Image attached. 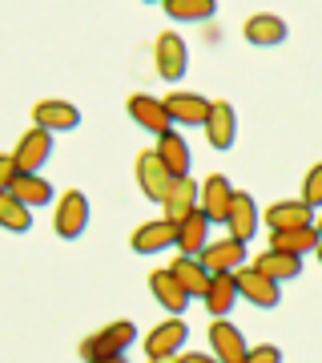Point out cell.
<instances>
[{
    "label": "cell",
    "mask_w": 322,
    "mask_h": 363,
    "mask_svg": "<svg viewBox=\"0 0 322 363\" xmlns=\"http://www.w3.org/2000/svg\"><path fill=\"white\" fill-rule=\"evenodd\" d=\"M314 210L306 206V202H302V198H294V202H274L270 210H266V214H262V226H266V230H294V226H314Z\"/></svg>",
    "instance_id": "cell-16"
},
{
    "label": "cell",
    "mask_w": 322,
    "mask_h": 363,
    "mask_svg": "<svg viewBox=\"0 0 322 363\" xmlns=\"http://www.w3.org/2000/svg\"><path fill=\"white\" fill-rule=\"evenodd\" d=\"M202 262H206L209 274H238L242 267H250L246 262V242H238V238H218V242H209V250L202 255Z\"/></svg>",
    "instance_id": "cell-13"
},
{
    "label": "cell",
    "mask_w": 322,
    "mask_h": 363,
    "mask_svg": "<svg viewBox=\"0 0 322 363\" xmlns=\"http://www.w3.org/2000/svg\"><path fill=\"white\" fill-rule=\"evenodd\" d=\"M13 157H16V166H21V174H40V166L52 157V133L33 125V130L16 142Z\"/></svg>",
    "instance_id": "cell-11"
},
{
    "label": "cell",
    "mask_w": 322,
    "mask_h": 363,
    "mask_svg": "<svg viewBox=\"0 0 322 363\" xmlns=\"http://www.w3.org/2000/svg\"><path fill=\"white\" fill-rule=\"evenodd\" d=\"M318 262H322V247H318Z\"/></svg>",
    "instance_id": "cell-37"
},
{
    "label": "cell",
    "mask_w": 322,
    "mask_h": 363,
    "mask_svg": "<svg viewBox=\"0 0 322 363\" xmlns=\"http://www.w3.org/2000/svg\"><path fill=\"white\" fill-rule=\"evenodd\" d=\"M169 271H173V279L185 286V295H190V298H206L209 286H214V274L206 271V262H202V259H185V255H178Z\"/></svg>",
    "instance_id": "cell-20"
},
{
    "label": "cell",
    "mask_w": 322,
    "mask_h": 363,
    "mask_svg": "<svg viewBox=\"0 0 322 363\" xmlns=\"http://www.w3.org/2000/svg\"><path fill=\"white\" fill-rule=\"evenodd\" d=\"M202 210V186L193 178H173L169 182V194H166V202H161V218H169V222H185V218H193Z\"/></svg>",
    "instance_id": "cell-5"
},
{
    "label": "cell",
    "mask_w": 322,
    "mask_h": 363,
    "mask_svg": "<svg viewBox=\"0 0 322 363\" xmlns=\"http://www.w3.org/2000/svg\"><path fill=\"white\" fill-rule=\"evenodd\" d=\"M234 198H238V190L230 186V178H226V174H209V178L202 182V214H206L214 226H226Z\"/></svg>",
    "instance_id": "cell-8"
},
{
    "label": "cell",
    "mask_w": 322,
    "mask_h": 363,
    "mask_svg": "<svg viewBox=\"0 0 322 363\" xmlns=\"http://www.w3.org/2000/svg\"><path fill=\"white\" fill-rule=\"evenodd\" d=\"M214 13H218L214 0H166V16H173V21L197 25V21H209Z\"/></svg>",
    "instance_id": "cell-29"
},
{
    "label": "cell",
    "mask_w": 322,
    "mask_h": 363,
    "mask_svg": "<svg viewBox=\"0 0 322 363\" xmlns=\"http://www.w3.org/2000/svg\"><path fill=\"white\" fill-rule=\"evenodd\" d=\"M33 125H40L49 133H69L81 125V109L69 101H40L33 105Z\"/></svg>",
    "instance_id": "cell-15"
},
{
    "label": "cell",
    "mask_w": 322,
    "mask_h": 363,
    "mask_svg": "<svg viewBox=\"0 0 322 363\" xmlns=\"http://www.w3.org/2000/svg\"><path fill=\"white\" fill-rule=\"evenodd\" d=\"M137 339V327L133 319H113L105 323L101 331H93L89 339H81V359L93 363V359H113V355H125Z\"/></svg>",
    "instance_id": "cell-1"
},
{
    "label": "cell",
    "mask_w": 322,
    "mask_h": 363,
    "mask_svg": "<svg viewBox=\"0 0 322 363\" xmlns=\"http://www.w3.org/2000/svg\"><path fill=\"white\" fill-rule=\"evenodd\" d=\"M161 101H166L169 117H173V125H202V130H206L209 109H214V101H206L202 93H190V89L166 93Z\"/></svg>",
    "instance_id": "cell-9"
},
{
    "label": "cell",
    "mask_w": 322,
    "mask_h": 363,
    "mask_svg": "<svg viewBox=\"0 0 322 363\" xmlns=\"http://www.w3.org/2000/svg\"><path fill=\"white\" fill-rule=\"evenodd\" d=\"M149 291H154V298L161 303V311H169L173 319H181V311L190 307V295H185V286L173 279V271H154L149 274Z\"/></svg>",
    "instance_id": "cell-18"
},
{
    "label": "cell",
    "mask_w": 322,
    "mask_h": 363,
    "mask_svg": "<svg viewBox=\"0 0 322 363\" xmlns=\"http://www.w3.org/2000/svg\"><path fill=\"white\" fill-rule=\"evenodd\" d=\"M133 174H137V186H142V194L149 198V202H166L173 174L166 169V162H161V154H157V150H142V154H137V166H133Z\"/></svg>",
    "instance_id": "cell-4"
},
{
    "label": "cell",
    "mask_w": 322,
    "mask_h": 363,
    "mask_svg": "<svg viewBox=\"0 0 322 363\" xmlns=\"http://www.w3.org/2000/svg\"><path fill=\"white\" fill-rule=\"evenodd\" d=\"M0 194H16L28 210H37V206H49L52 202V186L40 174H21V182H16L13 190H0Z\"/></svg>",
    "instance_id": "cell-27"
},
{
    "label": "cell",
    "mask_w": 322,
    "mask_h": 363,
    "mask_svg": "<svg viewBox=\"0 0 322 363\" xmlns=\"http://www.w3.org/2000/svg\"><path fill=\"white\" fill-rule=\"evenodd\" d=\"M125 113L133 117V125H142L145 133H154V138H166L173 130V117H169L166 101L161 97H149V93H133L125 101Z\"/></svg>",
    "instance_id": "cell-2"
},
{
    "label": "cell",
    "mask_w": 322,
    "mask_h": 363,
    "mask_svg": "<svg viewBox=\"0 0 322 363\" xmlns=\"http://www.w3.org/2000/svg\"><path fill=\"white\" fill-rule=\"evenodd\" d=\"M133 250L137 255H161V250L178 247V222L169 218H154V222H142L137 230H133Z\"/></svg>",
    "instance_id": "cell-12"
},
{
    "label": "cell",
    "mask_w": 322,
    "mask_h": 363,
    "mask_svg": "<svg viewBox=\"0 0 322 363\" xmlns=\"http://www.w3.org/2000/svg\"><path fill=\"white\" fill-rule=\"evenodd\" d=\"M85 226H89V198L81 190H64L61 202H57V214H52L57 238H81Z\"/></svg>",
    "instance_id": "cell-3"
},
{
    "label": "cell",
    "mask_w": 322,
    "mask_h": 363,
    "mask_svg": "<svg viewBox=\"0 0 322 363\" xmlns=\"http://www.w3.org/2000/svg\"><path fill=\"white\" fill-rule=\"evenodd\" d=\"M185 339H190V327L181 323V319H161V323L145 335V355H149V359L178 355V351L185 347Z\"/></svg>",
    "instance_id": "cell-14"
},
{
    "label": "cell",
    "mask_w": 322,
    "mask_h": 363,
    "mask_svg": "<svg viewBox=\"0 0 322 363\" xmlns=\"http://www.w3.org/2000/svg\"><path fill=\"white\" fill-rule=\"evenodd\" d=\"M314 226H318V238H322V218H318V222H314Z\"/></svg>",
    "instance_id": "cell-36"
},
{
    "label": "cell",
    "mask_w": 322,
    "mask_h": 363,
    "mask_svg": "<svg viewBox=\"0 0 322 363\" xmlns=\"http://www.w3.org/2000/svg\"><path fill=\"white\" fill-rule=\"evenodd\" d=\"M154 150L161 154V162H166V169L173 174V178H190V162H193V154H190V145H185V138H181L178 130H169L166 138H157Z\"/></svg>",
    "instance_id": "cell-24"
},
{
    "label": "cell",
    "mask_w": 322,
    "mask_h": 363,
    "mask_svg": "<svg viewBox=\"0 0 322 363\" xmlns=\"http://www.w3.org/2000/svg\"><path fill=\"white\" fill-rule=\"evenodd\" d=\"M181 363H218L214 355H202V351H181Z\"/></svg>",
    "instance_id": "cell-33"
},
{
    "label": "cell",
    "mask_w": 322,
    "mask_h": 363,
    "mask_svg": "<svg viewBox=\"0 0 322 363\" xmlns=\"http://www.w3.org/2000/svg\"><path fill=\"white\" fill-rule=\"evenodd\" d=\"M0 222H4V230L25 234L28 226H33V210H28L16 194H0Z\"/></svg>",
    "instance_id": "cell-28"
},
{
    "label": "cell",
    "mask_w": 322,
    "mask_h": 363,
    "mask_svg": "<svg viewBox=\"0 0 322 363\" xmlns=\"http://www.w3.org/2000/svg\"><path fill=\"white\" fill-rule=\"evenodd\" d=\"M16 182H21V166H16L13 154H4L0 157V190H13Z\"/></svg>",
    "instance_id": "cell-31"
},
{
    "label": "cell",
    "mask_w": 322,
    "mask_h": 363,
    "mask_svg": "<svg viewBox=\"0 0 322 363\" xmlns=\"http://www.w3.org/2000/svg\"><path fill=\"white\" fill-rule=\"evenodd\" d=\"M226 234H230V238H238V242H250V238L258 234V206H254V198L242 194V190H238V198H234V206H230Z\"/></svg>",
    "instance_id": "cell-23"
},
{
    "label": "cell",
    "mask_w": 322,
    "mask_h": 363,
    "mask_svg": "<svg viewBox=\"0 0 322 363\" xmlns=\"http://www.w3.org/2000/svg\"><path fill=\"white\" fill-rule=\"evenodd\" d=\"M250 267H258V271L266 274V279H274L278 286L302 274V259H294V255H282V250H270V247L262 250V255H254V262H250Z\"/></svg>",
    "instance_id": "cell-22"
},
{
    "label": "cell",
    "mask_w": 322,
    "mask_h": 363,
    "mask_svg": "<svg viewBox=\"0 0 322 363\" xmlns=\"http://www.w3.org/2000/svg\"><path fill=\"white\" fill-rule=\"evenodd\" d=\"M322 238H318V226H294V230H274L270 234V250H282V255H318Z\"/></svg>",
    "instance_id": "cell-17"
},
{
    "label": "cell",
    "mask_w": 322,
    "mask_h": 363,
    "mask_svg": "<svg viewBox=\"0 0 322 363\" xmlns=\"http://www.w3.org/2000/svg\"><path fill=\"white\" fill-rule=\"evenodd\" d=\"M206 138L214 150H230L238 142V113H234L230 101H214L209 109V121H206Z\"/></svg>",
    "instance_id": "cell-19"
},
{
    "label": "cell",
    "mask_w": 322,
    "mask_h": 363,
    "mask_svg": "<svg viewBox=\"0 0 322 363\" xmlns=\"http://www.w3.org/2000/svg\"><path fill=\"white\" fill-rule=\"evenodd\" d=\"M234 279H238V291H242L246 303H254L262 311H274V307L282 303V286L274 283V279H266L258 267H242Z\"/></svg>",
    "instance_id": "cell-7"
},
{
    "label": "cell",
    "mask_w": 322,
    "mask_h": 363,
    "mask_svg": "<svg viewBox=\"0 0 322 363\" xmlns=\"http://www.w3.org/2000/svg\"><path fill=\"white\" fill-rule=\"evenodd\" d=\"M154 61H157V77L161 81H181L185 65H190V49L178 33H161L154 40Z\"/></svg>",
    "instance_id": "cell-6"
},
{
    "label": "cell",
    "mask_w": 322,
    "mask_h": 363,
    "mask_svg": "<svg viewBox=\"0 0 322 363\" xmlns=\"http://www.w3.org/2000/svg\"><path fill=\"white\" fill-rule=\"evenodd\" d=\"M209 351H214L218 363H246V355H250L242 331H238L230 319H214V323H209Z\"/></svg>",
    "instance_id": "cell-10"
},
{
    "label": "cell",
    "mask_w": 322,
    "mask_h": 363,
    "mask_svg": "<svg viewBox=\"0 0 322 363\" xmlns=\"http://www.w3.org/2000/svg\"><path fill=\"white\" fill-rule=\"evenodd\" d=\"M238 298H242L238 279H234V274H214V286H209V295L202 298V303H206V311L214 315V319H230Z\"/></svg>",
    "instance_id": "cell-25"
},
{
    "label": "cell",
    "mask_w": 322,
    "mask_h": 363,
    "mask_svg": "<svg viewBox=\"0 0 322 363\" xmlns=\"http://www.w3.org/2000/svg\"><path fill=\"white\" fill-rule=\"evenodd\" d=\"M302 202H306L310 210L322 206V162L306 169V182H302Z\"/></svg>",
    "instance_id": "cell-30"
},
{
    "label": "cell",
    "mask_w": 322,
    "mask_h": 363,
    "mask_svg": "<svg viewBox=\"0 0 322 363\" xmlns=\"http://www.w3.org/2000/svg\"><path fill=\"white\" fill-rule=\"evenodd\" d=\"M246 40L258 45V49H274V45H282V40H286L282 16H270V13L250 16V21H246Z\"/></svg>",
    "instance_id": "cell-26"
},
{
    "label": "cell",
    "mask_w": 322,
    "mask_h": 363,
    "mask_svg": "<svg viewBox=\"0 0 322 363\" xmlns=\"http://www.w3.org/2000/svg\"><path fill=\"white\" fill-rule=\"evenodd\" d=\"M93 363H125V355H113V359H93Z\"/></svg>",
    "instance_id": "cell-35"
},
{
    "label": "cell",
    "mask_w": 322,
    "mask_h": 363,
    "mask_svg": "<svg viewBox=\"0 0 322 363\" xmlns=\"http://www.w3.org/2000/svg\"><path fill=\"white\" fill-rule=\"evenodd\" d=\"M209 226H214V222H209L202 210L178 226V250L185 255V259H202V255L209 250Z\"/></svg>",
    "instance_id": "cell-21"
},
{
    "label": "cell",
    "mask_w": 322,
    "mask_h": 363,
    "mask_svg": "<svg viewBox=\"0 0 322 363\" xmlns=\"http://www.w3.org/2000/svg\"><path fill=\"white\" fill-rule=\"evenodd\" d=\"M145 363H181V355H161V359H145Z\"/></svg>",
    "instance_id": "cell-34"
},
{
    "label": "cell",
    "mask_w": 322,
    "mask_h": 363,
    "mask_svg": "<svg viewBox=\"0 0 322 363\" xmlns=\"http://www.w3.org/2000/svg\"><path fill=\"white\" fill-rule=\"evenodd\" d=\"M246 363H282V351L274 347V343H258V347H250Z\"/></svg>",
    "instance_id": "cell-32"
}]
</instances>
